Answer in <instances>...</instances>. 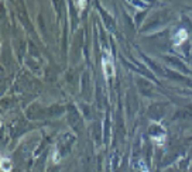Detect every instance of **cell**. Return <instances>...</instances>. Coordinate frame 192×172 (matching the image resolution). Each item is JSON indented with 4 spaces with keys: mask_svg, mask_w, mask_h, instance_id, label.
Instances as JSON below:
<instances>
[{
    "mask_svg": "<svg viewBox=\"0 0 192 172\" xmlns=\"http://www.w3.org/2000/svg\"><path fill=\"white\" fill-rule=\"evenodd\" d=\"M1 171L3 172L11 171V162H10L8 158H1Z\"/></svg>",
    "mask_w": 192,
    "mask_h": 172,
    "instance_id": "2",
    "label": "cell"
},
{
    "mask_svg": "<svg viewBox=\"0 0 192 172\" xmlns=\"http://www.w3.org/2000/svg\"><path fill=\"white\" fill-rule=\"evenodd\" d=\"M85 4H86V0H79V1H78V6H79V8H83Z\"/></svg>",
    "mask_w": 192,
    "mask_h": 172,
    "instance_id": "3",
    "label": "cell"
},
{
    "mask_svg": "<svg viewBox=\"0 0 192 172\" xmlns=\"http://www.w3.org/2000/svg\"><path fill=\"white\" fill-rule=\"evenodd\" d=\"M186 37H188V34H186V31L185 30H179V33L175 35V44L176 45H179L182 41H185L186 40Z\"/></svg>",
    "mask_w": 192,
    "mask_h": 172,
    "instance_id": "1",
    "label": "cell"
}]
</instances>
